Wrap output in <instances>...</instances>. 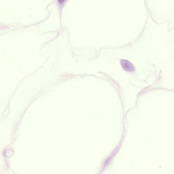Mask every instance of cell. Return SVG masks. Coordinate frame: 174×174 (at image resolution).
Returning <instances> with one entry per match:
<instances>
[{"mask_svg": "<svg viewBox=\"0 0 174 174\" xmlns=\"http://www.w3.org/2000/svg\"><path fill=\"white\" fill-rule=\"evenodd\" d=\"M120 63L122 68L125 71L130 72H133L135 71L134 65L128 60L122 59L120 61Z\"/></svg>", "mask_w": 174, "mask_h": 174, "instance_id": "obj_1", "label": "cell"}]
</instances>
